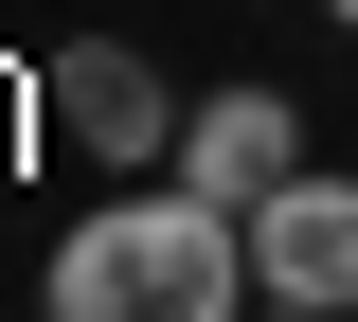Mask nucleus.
Masks as SVG:
<instances>
[{"mask_svg":"<svg viewBox=\"0 0 358 322\" xmlns=\"http://www.w3.org/2000/svg\"><path fill=\"white\" fill-rule=\"evenodd\" d=\"M162 180H197L215 215H251V197H287V180H305V108L268 90V72H251V90H197V108H179V161H162Z\"/></svg>","mask_w":358,"mask_h":322,"instance_id":"obj_3","label":"nucleus"},{"mask_svg":"<svg viewBox=\"0 0 358 322\" xmlns=\"http://www.w3.org/2000/svg\"><path fill=\"white\" fill-rule=\"evenodd\" d=\"M36 126L72 143V161H108V180H162V161H179V90L143 72L126 36H72V54H54V72H36Z\"/></svg>","mask_w":358,"mask_h":322,"instance_id":"obj_2","label":"nucleus"},{"mask_svg":"<svg viewBox=\"0 0 358 322\" xmlns=\"http://www.w3.org/2000/svg\"><path fill=\"white\" fill-rule=\"evenodd\" d=\"M251 322H358V305H251Z\"/></svg>","mask_w":358,"mask_h":322,"instance_id":"obj_5","label":"nucleus"},{"mask_svg":"<svg viewBox=\"0 0 358 322\" xmlns=\"http://www.w3.org/2000/svg\"><path fill=\"white\" fill-rule=\"evenodd\" d=\"M322 18H341V36H358V0H322Z\"/></svg>","mask_w":358,"mask_h":322,"instance_id":"obj_6","label":"nucleus"},{"mask_svg":"<svg viewBox=\"0 0 358 322\" xmlns=\"http://www.w3.org/2000/svg\"><path fill=\"white\" fill-rule=\"evenodd\" d=\"M36 305L54 322H251V215H215L197 180H126L108 215L54 233Z\"/></svg>","mask_w":358,"mask_h":322,"instance_id":"obj_1","label":"nucleus"},{"mask_svg":"<svg viewBox=\"0 0 358 322\" xmlns=\"http://www.w3.org/2000/svg\"><path fill=\"white\" fill-rule=\"evenodd\" d=\"M251 305H358V180H287L251 197Z\"/></svg>","mask_w":358,"mask_h":322,"instance_id":"obj_4","label":"nucleus"}]
</instances>
